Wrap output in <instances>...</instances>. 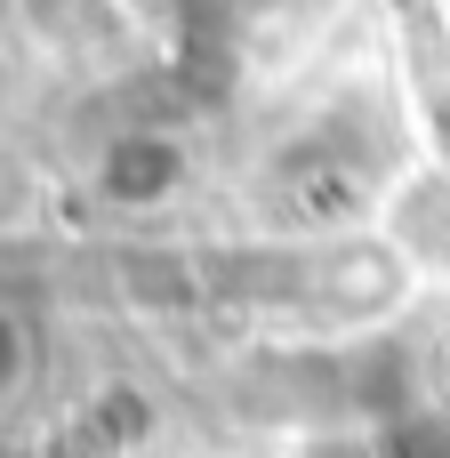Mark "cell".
<instances>
[{"label": "cell", "instance_id": "6da1fadb", "mask_svg": "<svg viewBox=\"0 0 450 458\" xmlns=\"http://www.w3.org/2000/svg\"><path fill=\"white\" fill-rule=\"evenodd\" d=\"M386 242L403 250V266L450 274V161L403 169L386 185Z\"/></svg>", "mask_w": 450, "mask_h": 458}, {"label": "cell", "instance_id": "7a4b0ae2", "mask_svg": "<svg viewBox=\"0 0 450 458\" xmlns=\"http://www.w3.org/2000/svg\"><path fill=\"white\" fill-rule=\"evenodd\" d=\"M105 193L129 201V209L177 201V193H185V145H177V137H121L113 161H105Z\"/></svg>", "mask_w": 450, "mask_h": 458}]
</instances>
